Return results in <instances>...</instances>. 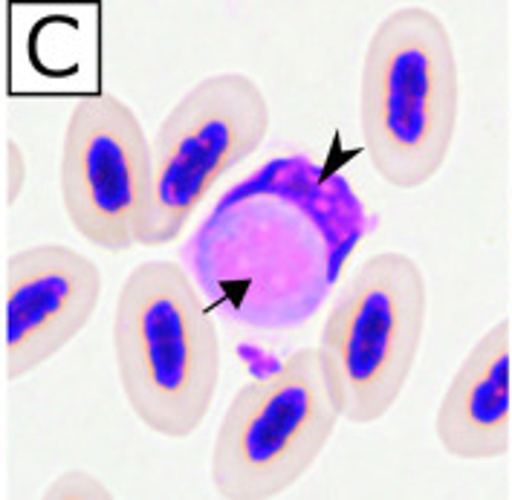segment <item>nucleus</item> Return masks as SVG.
<instances>
[{
    "label": "nucleus",
    "mask_w": 512,
    "mask_h": 500,
    "mask_svg": "<svg viewBox=\"0 0 512 500\" xmlns=\"http://www.w3.org/2000/svg\"><path fill=\"white\" fill-rule=\"evenodd\" d=\"M116 379L134 417L165 440H189L220 385V336L189 269L142 261L113 307Z\"/></svg>",
    "instance_id": "f257e3e1"
},
{
    "label": "nucleus",
    "mask_w": 512,
    "mask_h": 500,
    "mask_svg": "<svg viewBox=\"0 0 512 500\" xmlns=\"http://www.w3.org/2000/svg\"><path fill=\"white\" fill-rule=\"evenodd\" d=\"M460 119L455 41L426 6H400L368 38L359 76V131L382 183L429 185L446 165Z\"/></svg>",
    "instance_id": "f03ea898"
},
{
    "label": "nucleus",
    "mask_w": 512,
    "mask_h": 500,
    "mask_svg": "<svg viewBox=\"0 0 512 500\" xmlns=\"http://www.w3.org/2000/svg\"><path fill=\"white\" fill-rule=\"evenodd\" d=\"M429 316L423 266L377 252L356 266L324 318L316 356L342 420L371 425L400 402Z\"/></svg>",
    "instance_id": "7ed1b4c3"
},
{
    "label": "nucleus",
    "mask_w": 512,
    "mask_h": 500,
    "mask_svg": "<svg viewBox=\"0 0 512 500\" xmlns=\"http://www.w3.org/2000/svg\"><path fill=\"white\" fill-rule=\"evenodd\" d=\"M342 422L316 347L290 353L232 396L217 425L209 477L217 498L275 500L319 463Z\"/></svg>",
    "instance_id": "20e7f679"
},
{
    "label": "nucleus",
    "mask_w": 512,
    "mask_h": 500,
    "mask_svg": "<svg viewBox=\"0 0 512 500\" xmlns=\"http://www.w3.org/2000/svg\"><path fill=\"white\" fill-rule=\"evenodd\" d=\"M270 122L267 93L246 73L226 70L191 84L151 136V197L139 246L160 249L183 235L220 177L258 154Z\"/></svg>",
    "instance_id": "39448f33"
},
{
    "label": "nucleus",
    "mask_w": 512,
    "mask_h": 500,
    "mask_svg": "<svg viewBox=\"0 0 512 500\" xmlns=\"http://www.w3.org/2000/svg\"><path fill=\"white\" fill-rule=\"evenodd\" d=\"M58 188L70 226L90 246L122 255L139 246L151 197V139L113 93L79 99L64 128Z\"/></svg>",
    "instance_id": "423d86ee"
},
{
    "label": "nucleus",
    "mask_w": 512,
    "mask_h": 500,
    "mask_svg": "<svg viewBox=\"0 0 512 500\" xmlns=\"http://www.w3.org/2000/svg\"><path fill=\"white\" fill-rule=\"evenodd\" d=\"M102 269L64 243H38L6 261V376L44 368L90 324L102 301Z\"/></svg>",
    "instance_id": "0eeeda50"
},
{
    "label": "nucleus",
    "mask_w": 512,
    "mask_h": 500,
    "mask_svg": "<svg viewBox=\"0 0 512 500\" xmlns=\"http://www.w3.org/2000/svg\"><path fill=\"white\" fill-rule=\"evenodd\" d=\"M440 448L455 460H501L510 451V324L495 321L469 347L434 414Z\"/></svg>",
    "instance_id": "6e6552de"
},
{
    "label": "nucleus",
    "mask_w": 512,
    "mask_h": 500,
    "mask_svg": "<svg viewBox=\"0 0 512 500\" xmlns=\"http://www.w3.org/2000/svg\"><path fill=\"white\" fill-rule=\"evenodd\" d=\"M44 500H113V489L93 472L84 469H70L58 474L53 483L41 492Z\"/></svg>",
    "instance_id": "1a4fd4ad"
},
{
    "label": "nucleus",
    "mask_w": 512,
    "mask_h": 500,
    "mask_svg": "<svg viewBox=\"0 0 512 500\" xmlns=\"http://www.w3.org/2000/svg\"><path fill=\"white\" fill-rule=\"evenodd\" d=\"M27 180H29L27 154H24V148H21L15 139H9V142H6V203H9V206H15V203L24 197V191H27Z\"/></svg>",
    "instance_id": "9d476101"
}]
</instances>
